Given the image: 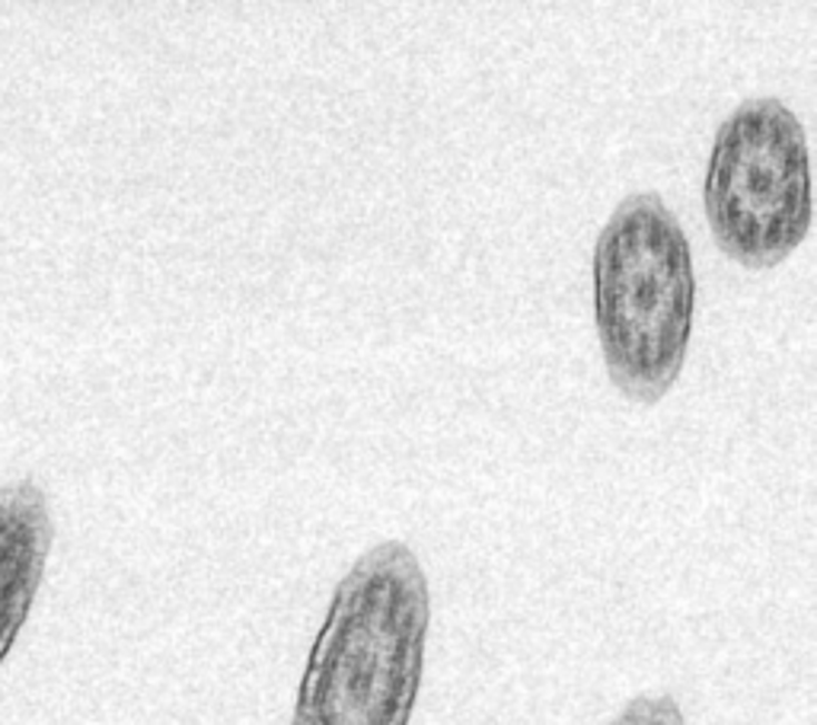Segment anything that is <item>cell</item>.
Returning <instances> with one entry per match:
<instances>
[{
	"label": "cell",
	"instance_id": "6da1fadb",
	"mask_svg": "<svg viewBox=\"0 0 817 725\" xmlns=\"http://www.w3.org/2000/svg\"><path fill=\"white\" fill-rule=\"evenodd\" d=\"M432 595L403 540L364 550L313 636L291 725H408L425 672Z\"/></svg>",
	"mask_w": 817,
	"mask_h": 725
},
{
	"label": "cell",
	"instance_id": "7a4b0ae2",
	"mask_svg": "<svg viewBox=\"0 0 817 725\" xmlns=\"http://www.w3.org/2000/svg\"><path fill=\"white\" fill-rule=\"evenodd\" d=\"M591 304L613 388L654 403L673 388L693 336L697 268L683 224L658 193H632L591 253Z\"/></svg>",
	"mask_w": 817,
	"mask_h": 725
},
{
	"label": "cell",
	"instance_id": "3957f363",
	"mask_svg": "<svg viewBox=\"0 0 817 725\" xmlns=\"http://www.w3.org/2000/svg\"><path fill=\"white\" fill-rule=\"evenodd\" d=\"M702 212L721 253L747 268L779 266L808 237V135L782 99L750 97L721 119L702 176Z\"/></svg>",
	"mask_w": 817,
	"mask_h": 725
},
{
	"label": "cell",
	"instance_id": "277c9868",
	"mask_svg": "<svg viewBox=\"0 0 817 725\" xmlns=\"http://www.w3.org/2000/svg\"><path fill=\"white\" fill-rule=\"evenodd\" d=\"M51 543L49 508L32 483L0 492V662L32 607Z\"/></svg>",
	"mask_w": 817,
	"mask_h": 725
},
{
	"label": "cell",
	"instance_id": "5b68a950",
	"mask_svg": "<svg viewBox=\"0 0 817 725\" xmlns=\"http://www.w3.org/2000/svg\"><path fill=\"white\" fill-rule=\"evenodd\" d=\"M610 725H687V719L671 694H642L626 703Z\"/></svg>",
	"mask_w": 817,
	"mask_h": 725
}]
</instances>
